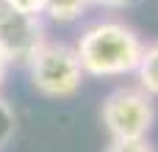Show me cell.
I'll list each match as a JSON object with an SVG mask.
<instances>
[{"label": "cell", "instance_id": "7", "mask_svg": "<svg viewBox=\"0 0 158 152\" xmlns=\"http://www.w3.org/2000/svg\"><path fill=\"white\" fill-rule=\"evenodd\" d=\"M106 152H156L147 138H111Z\"/></svg>", "mask_w": 158, "mask_h": 152}, {"label": "cell", "instance_id": "10", "mask_svg": "<svg viewBox=\"0 0 158 152\" xmlns=\"http://www.w3.org/2000/svg\"><path fill=\"white\" fill-rule=\"evenodd\" d=\"M6 75H8V58L0 53V86H3V80H6Z\"/></svg>", "mask_w": 158, "mask_h": 152}, {"label": "cell", "instance_id": "3", "mask_svg": "<svg viewBox=\"0 0 158 152\" xmlns=\"http://www.w3.org/2000/svg\"><path fill=\"white\" fill-rule=\"evenodd\" d=\"M100 119L111 138H147L156 122V105L142 89H117L106 97Z\"/></svg>", "mask_w": 158, "mask_h": 152}, {"label": "cell", "instance_id": "6", "mask_svg": "<svg viewBox=\"0 0 158 152\" xmlns=\"http://www.w3.org/2000/svg\"><path fill=\"white\" fill-rule=\"evenodd\" d=\"M89 6V0H47V17L58 19V22H72L83 14V8Z\"/></svg>", "mask_w": 158, "mask_h": 152}, {"label": "cell", "instance_id": "5", "mask_svg": "<svg viewBox=\"0 0 158 152\" xmlns=\"http://www.w3.org/2000/svg\"><path fill=\"white\" fill-rule=\"evenodd\" d=\"M136 78H139V89L147 91L150 97H158V42L147 44L142 50L139 66H136Z\"/></svg>", "mask_w": 158, "mask_h": 152}, {"label": "cell", "instance_id": "4", "mask_svg": "<svg viewBox=\"0 0 158 152\" xmlns=\"http://www.w3.org/2000/svg\"><path fill=\"white\" fill-rule=\"evenodd\" d=\"M44 42L39 17L22 14L0 0V53L8 58V64H28Z\"/></svg>", "mask_w": 158, "mask_h": 152}, {"label": "cell", "instance_id": "1", "mask_svg": "<svg viewBox=\"0 0 158 152\" xmlns=\"http://www.w3.org/2000/svg\"><path fill=\"white\" fill-rule=\"evenodd\" d=\"M142 50L144 44L139 33L125 22H114V19L86 28L75 44L81 69L83 75L92 78H122L128 72H136Z\"/></svg>", "mask_w": 158, "mask_h": 152}, {"label": "cell", "instance_id": "9", "mask_svg": "<svg viewBox=\"0 0 158 152\" xmlns=\"http://www.w3.org/2000/svg\"><path fill=\"white\" fill-rule=\"evenodd\" d=\"M89 3H94V6H106V8H122V6H128L131 0H89Z\"/></svg>", "mask_w": 158, "mask_h": 152}, {"label": "cell", "instance_id": "8", "mask_svg": "<svg viewBox=\"0 0 158 152\" xmlns=\"http://www.w3.org/2000/svg\"><path fill=\"white\" fill-rule=\"evenodd\" d=\"M3 3H8L11 8H17L22 14H33V17L47 11V0H3Z\"/></svg>", "mask_w": 158, "mask_h": 152}, {"label": "cell", "instance_id": "2", "mask_svg": "<svg viewBox=\"0 0 158 152\" xmlns=\"http://www.w3.org/2000/svg\"><path fill=\"white\" fill-rule=\"evenodd\" d=\"M25 66L31 72L33 89L39 94L50 97V100L72 97L81 89L83 78H86L83 69H81L78 55H75V47L56 44V42H44Z\"/></svg>", "mask_w": 158, "mask_h": 152}]
</instances>
